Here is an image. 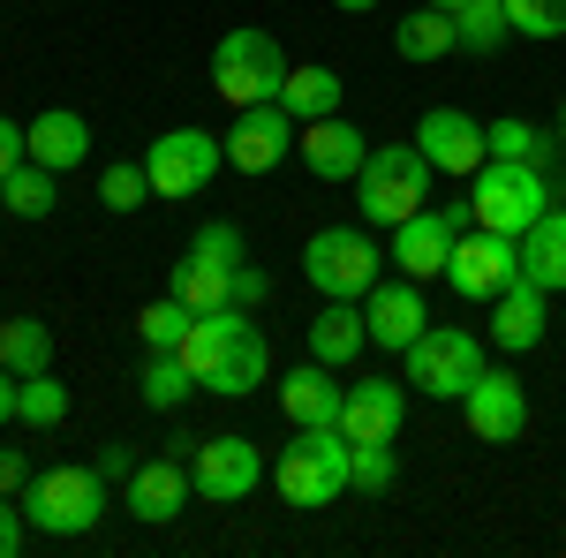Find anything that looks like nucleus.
<instances>
[{
	"label": "nucleus",
	"instance_id": "c756f323",
	"mask_svg": "<svg viewBox=\"0 0 566 558\" xmlns=\"http://www.w3.org/2000/svg\"><path fill=\"white\" fill-rule=\"evenodd\" d=\"M483 144H491V159H522V167H552V136L536 129V122H522V114H506V122H491L483 129Z\"/></svg>",
	"mask_w": 566,
	"mask_h": 558
},
{
	"label": "nucleus",
	"instance_id": "5701e85b",
	"mask_svg": "<svg viewBox=\"0 0 566 558\" xmlns=\"http://www.w3.org/2000/svg\"><path fill=\"white\" fill-rule=\"evenodd\" d=\"M370 347V325H363V309L355 302H333L325 295V309L310 317V355L325 362V370H340V362H355Z\"/></svg>",
	"mask_w": 566,
	"mask_h": 558
},
{
	"label": "nucleus",
	"instance_id": "de8ad7c7",
	"mask_svg": "<svg viewBox=\"0 0 566 558\" xmlns=\"http://www.w3.org/2000/svg\"><path fill=\"white\" fill-rule=\"evenodd\" d=\"M559 144H566V114H559Z\"/></svg>",
	"mask_w": 566,
	"mask_h": 558
},
{
	"label": "nucleus",
	"instance_id": "f257e3e1",
	"mask_svg": "<svg viewBox=\"0 0 566 558\" xmlns=\"http://www.w3.org/2000/svg\"><path fill=\"white\" fill-rule=\"evenodd\" d=\"M181 362H189V378L219 400H242V392H258L272 378V347L264 333L250 325V309H205L197 325H189V340H181Z\"/></svg>",
	"mask_w": 566,
	"mask_h": 558
},
{
	"label": "nucleus",
	"instance_id": "4468645a",
	"mask_svg": "<svg viewBox=\"0 0 566 558\" xmlns=\"http://www.w3.org/2000/svg\"><path fill=\"white\" fill-rule=\"evenodd\" d=\"M363 325H370V347L408 355V347L423 340V325H431V309H423V280H378V287L363 295Z\"/></svg>",
	"mask_w": 566,
	"mask_h": 558
},
{
	"label": "nucleus",
	"instance_id": "f3484780",
	"mask_svg": "<svg viewBox=\"0 0 566 558\" xmlns=\"http://www.w3.org/2000/svg\"><path fill=\"white\" fill-rule=\"evenodd\" d=\"M416 144H423V159L438 173H476L491 159V144H483V122H469L461 106H431L423 122H416Z\"/></svg>",
	"mask_w": 566,
	"mask_h": 558
},
{
	"label": "nucleus",
	"instance_id": "f704fd0d",
	"mask_svg": "<svg viewBox=\"0 0 566 558\" xmlns=\"http://www.w3.org/2000/svg\"><path fill=\"white\" fill-rule=\"evenodd\" d=\"M151 197V173H144V159H114V167L98 173V204L106 212H136Z\"/></svg>",
	"mask_w": 566,
	"mask_h": 558
},
{
	"label": "nucleus",
	"instance_id": "79ce46f5",
	"mask_svg": "<svg viewBox=\"0 0 566 558\" xmlns=\"http://www.w3.org/2000/svg\"><path fill=\"white\" fill-rule=\"evenodd\" d=\"M23 159H31V136L15 129V122H0V173H15Z\"/></svg>",
	"mask_w": 566,
	"mask_h": 558
},
{
	"label": "nucleus",
	"instance_id": "a19ab883",
	"mask_svg": "<svg viewBox=\"0 0 566 558\" xmlns=\"http://www.w3.org/2000/svg\"><path fill=\"white\" fill-rule=\"evenodd\" d=\"M91 468L106 475V483H129V475H136V453H129V445H98V461H91Z\"/></svg>",
	"mask_w": 566,
	"mask_h": 558
},
{
	"label": "nucleus",
	"instance_id": "49530a36",
	"mask_svg": "<svg viewBox=\"0 0 566 558\" xmlns=\"http://www.w3.org/2000/svg\"><path fill=\"white\" fill-rule=\"evenodd\" d=\"M431 8H446V15H453V8H461V0H431Z\"/></svg>",
	"mask_w": 566,
	"mask_h": 558
},
{
	"label": "nucleus",
	"instance_id": "a211bd4d",
	"mask_svg": "<svg viewBox=\"0 0 566 558\" xmlns=\"http://www.w3.org/2000/svg\"><path fill=\"white\" fill-rule=\"evenodd\" d=\"M295 151H303V167L317 173V181H355V173H363V159H370L363 129H355V122H340V114L303 122V129H295Z\"/></svg>",
	"mask_w": 566,
	"mask_h": 558
},
{
	"label": "nucleus",
	"instance_id": "393cba45",
	"mask_svg": "<svg viewBox=\"0 0 566 558\" xmlns=\"http://www.w3.org/2000/svg\"><path fill=\"white\" fill-rule=\"evenodd\" d=\"M392 53H400V61H446V53H461V31H453L446 8L423 0L408 23H392Z\"/></svg>",
	"mask_w": 566,
	"mask_h": 558
},
{
	"label": "nucleus",
	"instance_id": "ddd939ff",
	"mask_svg": "<svg viewBox=\"0 0 566 558\" xmlns=\"http://www.w3.org/2000/svg\"><path fill=\"white\" fill-rule=\"evenodd\" d=\"M514 272H522V250H514L506 234H491V227H469V234L453 242V257H446L453 295H469V302H491Z\"/></svg>",
	"mask_w": 566,
	"mask_h": 558
},
{
	"label": "nucleus",
	"instance_id": "4be33fe9",
	"mask_svg": "<svg viewBox=\"0 0 566 558\" xmlns=\"http://www.w3.org/2000/svg\"><path fill=\"white\" fill-rule=\"evenodd\" d=\"M23 136H31V159H39V167H53V173L84 167V151H91V122L76 114V106H45Z\"/></svg>",
	"mask_w": 566,
	"mask_h": 558
},
{
	"label": "nucleus",
	"instance_id": "c03bdc74",
	"mask_svg": "<svg viewBox=\"0 0 566 558\" xmlns=\"http://www.w3.org/2000/svg\"><path fill=\"white\" fill-rule=\"evenodd\" d=\"M15 386H23V378H15V370L0 362V423H15Z\"/></svg>",
	"mask_w": 566,
	"mask_h": 558
},
{
	"label": "nucleus",
	"instance_id": "7ed1b4c3",
	"mask_svg": "<svg viewBox=\"0 0 566 558\" xmlns=\"http://www.w3.org/2000/svg\"><path fill=\"white\" fill-rule=\"evenodd\" d=\"M469 212H476V227L522 242L528 227L552 212V173L522 167V159H483V167L469 173Z\"/></svg>",
	"mask_w": 566,
	"mask_h": 558
},
{
	"label": "nucleus",
	"instance_id": "9b49d317",
	"mask_svg": "<svg viewBox=\"0 0 566 558\" xmlns=\"http://www.w3.org/2000/svg\"><path fill=\"white\" fill-rule=\"evenodd\" d=\"M189 483H197V498L234 506L264 483V453L250 438H189Z\"/></svg>",
	"mask_w": 566,
	"mask_h": 558
},
{
	"label": "nucleus",
	"instance_id": "e433bc0d",
	"mask_svg": "<svg viewBox=\"0 0 566 558\" xmlns=\"http://www.w3.org/2000/svg\"><path fill=\"white\" fill-rule=\"evenodd\" d=\"M506 23L522 39H566V0H506Z\"/></svg>",
	"mask_w": 566,
	"mask_h": 558
},
{
	"label": "nucleus",
	"instance_id": "20e7f679",
	"mask_svg": "<svg viewBox=\"0 0 566 558\" xmlns=\"http://www.w3.org/2000/svg\"><path fill=\"white\" fill-rule=\"evenodd\" d=\"M431 159H423V144H370V159L355 173V204L370 227H400V219L423 212V197H431Z\"/></svg>",
	"mask_w": 566,
	"mask_h": 558
},
{
	"label": "nucleus",
	"instance_id": "7c9ffc66",
	"mask_svg": "<svg viewBox=\"0 0 566 558\" xmlns=\"http://www.w3.org/2000/svg\"><path fill=\"white\" fill-rule=\"evenodd\" d=\"M453 31H461V53H499L506 45V0H461L453 8Z\"/></svg>",
	"mask_w": 566,
	"mask_h": 558
},
{
	"label": "nucleus",
	"instance_id": "1a4fd4ad",
	"mask_svg": "<svg viewBox=\"0 0 566 558\" xmlns=\"http://www.w3.org/2000/svg\"><path fill=\"white\" fill-rule=\"evenodd\" d=\"M219 167H227V136H205V129H167L144 151L151 197H205V181Z\"/></svg>",
	"mask_w": 566,
	"mask_h": 558
},
{
	"label": "nucleus",
	"instance_id": "2f4dec72",
	"mask_svg": "<svg viewBox=\"0 0 566 558\" xmlns=\"http://www.w3.org/2000/svg\"><path fill=\"white\" fill-rule=\"evenodd\" d=\"M0 204H8L15 219H45V212H53V167L23 159L15 173H0Z\"/></svg>",
	"mask_w": 566,
	"mask_h": 558
},
{
	"label": "nucleus",
	"instance_id": "58836bf2",
	"mask_svg": "<svg viewBox=\"0 0 566 558\" xmlns=\"http://www.w3.org/2000/svg\"><path fill=\"white\" fill-rule=\"evenodd\" d=\"M227 302H234V309H258V302H272V280L242 257V264H234V280H227Z\"/></svg>",
	"mask_w": 566,
	"mask_h": 558
},
{
	"label": "nucleus",
	"instance_id": "39448f33",
	"mask_svg": "<svg viewBox=\"0 0 566 558\" xmlns=\"http://www.w3.org/2000/svg\"><path fill=\"white\" fill-rule=\"evenodd\" d=\"M106 514V475L98 468H39L23 483V520L39 536H91Z\"/></svg>",
	"mask_w": 566,
	"mask_h": 558
},
{
	"label": "nucleus",
	"instance_id": "a878e982",
	"mask_svg": "<svg viewBox=\"0 0 566 558\" xmlns=\"http://www.w3.org/2000/svg\"><path fill=\"white\" fill-rule=\"evenodd\" d=\"M280 106H287L295 122H325V114H340V76H333L325 61H310V69H287V84H280Z\"/></svg>",
	"mask_w": 566,
	"mask_h": 558
},
{
	"label": "nucleus",
	"instance_id": "aec40b11",
	"mask_svg": "<svg viewBox=\"0 0 566 558\" xmlns=\"http://www.w3.org/2000/svg\"><path fill=\"white\" fill-rule=\"evenodd\" d=\"M536 340H544V287H536L528 272H514V280L491 295V347H499V355H528Z\"/></svg>",
	"mask_w": 566,
	"mask_h": 558
},
{
	"label": "nucleus",
	"instance_id": "72a5a7b5",
	"mask_svg": "<svg viewBox=\"0 0 566 558\" xmlns=\"http://www.w3.org/2000/svg\"><path fill=\"white\" fill-rule=\"evenodd\" d=\"M189 325H197V309H189L181 295L144 302V317H136V333H144V347H181V340H189Z\"/></svg>",
	"mask_w": 566,
	"mask_h": 558
},
{
	"label": "nucleus",
	"instance_id": "6ab92c4d",
	"mask_svg": "<svg viewBox=\"0 0 566 558\" xmlns=\"http://www.w3.org/2000/svg\"><path fill=\"white\" fill-rule=\"evenodd\" d=\"M408 423V378L392 386V378H355L348 400H340V430H348L355 445L363 438H400Z\"/></svg>",
	"mask_w": 566,
	"mask_h": 558
},
{
	"label": "nucleus",
	"instance_id": "412c9836",
	"mask_svg": "<svg viewBox=\"0 0 566 558\" xmlns=\"http://www.w3.org/2000/svg\"><path fill=\"white\" fill-rule=\"evenodd\" d=\"M340 400H348V386H333V370L310 355L303 370H287L280 378V408H287V423H340Z\"/></svg>",
	"mask_w": 566,
	"mask_h": 558
},
{
	"label": "nucleus",
	"instance_id": "37998d69",
	"mask_svg": "<svg viewBox=\"0 0 566 558\" xmlns=\"http://www.w3.org/2000/svg\"><path fill=\"white\" fill-rule=\"evenodd\" d=\"M23 483H31L23 453H15V445H0V491H23Z\"/></svg>",
	"mask_w": 566,
	"mask_h": 558
},
{
	"label": "nucleus",
	"instance_id": "bb28decb",
	"mask_svg": "<svg viewBox=\"0 0 566 558\" xmlns=\"http://www.w3.org/2000/svg\"><path fill=\"white\" fill-rule=\"evenodd\" d=\"M144 408H159V415H175L181 400L197 392V378H189V362H181V347H151V362H144Z\"/></svg>",
	"mask_w": 566,
	"mask_h": 558
},
{
	"label": "nucleus",
	"instance_id": "473e14b6",
	"mask_svg": "<svg viewBox=\"0 0 566 558\" xmlns=\"http://www.w3.org/2000/svg\"><path fill=\"white\" fill-rule=\"evenodd\" d=\"M15 415H23L31 430H61L69 423V386H53V370L23 378V386H15Z\"/></svg>",
	"mask_w": 566,
	"mask_h": 558
},
{
	"label": "nucleus",
	"instance_id": "4c0bfd02",
	"mask_svg": "<svg viewBox=\"0 0 566 558\" xmlns=\"http://www.w3.org/2000/svg\"><path fill=\"white\" fill-rule=\"evenodd\" d=\"M189 250H197V257H212V264H242V257H250V250H242V227H234V219H205Z\"/></svg>",
	"mask_w": 566,
	"mask_h": 558
},
{
	"label": "nucleus",
	"instance_id": "c9c22d12",
	"mask_svg": "<svg viewBox=\"0 0 566 558\" xmlns=\"http://www.w3.org/2000/svg\"><path fill=\"white\" fill-rule=\"evenodd\" d=\"M348 468H355V491H392V475H400L392 438H363V445L348 438Z\"/></svg>",
	"mask_w": 566,
	"mask_h": 558
},
{
	"label": "nucleus",
	"instance_id": "a18cd8bd",
	"mask_svg": "<svg viewBox=\"0 0 566 558\" xmlns=\"http://www.w3.org/2000/svg\"><path fill=\"white\" fill-rule=\"evenodd\" d=\"M333 8H348V15H370V8H378V0H333Z\"/></svg>",
	"mask_w": 566,
	"mask_h": 558
},
{
	"label": "nucleus",
	"instance_id": "6e6552de",
	"mask_svg": "<svg viewBox=\"0 0 566 558\" xmlns=\"http://www.w3.org/2000/svg\"><path fill=\"white\" fill-rule=\"evenodd\" d=\"M408 362V386L431 392V400H461L483 378V340L469 325H423V340L400 355Z\"/></svg>",
	"mask_w": 566,
	"mask_h": 558
},
{
	"label": "nucleus",
	"instance_id": "f03ea898",
	"mask_svg": "<svg viewBox=\"0 0 566 558\" xmlns=\"http://www.w3.org/2000/svg\"><path fill=\"white\" fill-rule=\"evenodd\" d=\"M272 483L287 506H333L355 491V468H348V430L340 423H303L295 445L272 461Z\"/></svg>",
	"mask_w": 566,
	"mask_h": 558
},
{
	"label": "nucleus",
	"instance_id": "c85d7f7f",
	"mask_svg": "<svg viewBox=\"0 0 566 558\" xmlns=\"http://www.w3.org/2000/svg\"><path fill=\"white\" fill-rule=\"evenodd\" d=\"M227 280H234V264H212V257L189 250V264H175V287H167V295H181L205 317V309H227Z\"/></svg>",
	"mask_w": 566,
	"mask_h": 558
},
{
	"label": "nucleus",
	"instance_id": "2eb2a0df",
	"mask_svg": "<svg viewBox=\"0 0 566 558\" xmlns=\"http://www.w3.org/2000/svg\"><path fill=\"white\" fill-rule=\"evenodd\" d=\"M461 415H469V430H476L483 445H514V438L528 430L522 378H506V370H491V362H483V378L461 392Z\"/></svg>",
	"mask_w": 566,
	"mask_h": 558
},
{
	"label": "nucleus",
	"instance_id": "423d86ee",
	"mask_svg": "<svg viewBox=\"0 0 566 558\" xmlns=\"http://www.w3.org/2000/svg\"><path fill=\"white\" fill-rule=\"evenodd\" d=\"M287 84V53L272 31H227L212 45V91L242 114V106H264V98H280Z\"/></svg>",
	"mask_w": 566,
	"mask_h": 558
},
{
	"label": "nucleus",
	"instance_id": "cd10ccee",
	"mask_svg": "<svg viewBox=\"0 0 566 558\" xmlns=\"http://www.w3.org/2000/svg\"><path fill=\"white\" fill-rule=\"evenodd\" d=\"M0 362H8L15 378L53 370V333H45L39 317H8V325H0Z\"/></svg>",
	"mask_w": 566,
	"mask_h": 558
},
{
	"label": "nucleus",
	"instance_id": "0eeeda50",
	"mask_svg": "<svg viewBox=\"0 0 566 558\" xmlns=\"http://www.w3.org/2000/svg\"><path fill=\"white\" fill-rule=\"evenodd\" d=\"M378 242L363 234V227H325V234H310L303 242V272H310V287L317 295H333V302H363L370 287H378Z\"/></svg>",
	"mask_w": 566,
	"mask_h": 558
},
{
	"label": "nucleus",
	"instance_id": "9d476101",
	"mask_svg": "<svg viewBox=\"0 0 566 558\" xmlns=\"http://www.w3.org/2000/svg\"><path fill=\"white\" fill-rule=\"evenodd\" d=\"M476 227L469 204H423L416 219H400L392 227V264H400V280H438L446 257H453V242Z\"/></svg>",
	"mask_w": 566,
	"mask_h": 558
},
{
	"label": "nucleus",
	"instance_id": "ea45409f",
	"mask_svg": "<svg viewBox=\"0 0 566 558\" xmlns=\"http://www.w3.org/2000/svg\"><path fill=\"white\" fill-rule=\"evenodd\" d=\"M23 528H31V520H23V506H8V491H0V558L23 551Z\"/></svg>",
	"mask_w": 566,
	"mask_h": 558
},
{
	"label": "nucleus",
	"instance_id": "f8f14e48",
	"mask_svg": "<svg viewBox=\"0 0 566 558\" xmlns=\"http://www.w3.org/2000/svg\"><path fill=\"white\" fill-rule=\"evenodd\" d=\"M295 114L280 106V98H264V106H242L234 114V129H227V167L234 173H272L287 151H295Z\"/></svg>",
	"mask_w": 566,
	"mask_h": 558
},
{
	"label": "nucleus",
	"instance_id": "dca6fc26",
	"mask_svg": "<svg viewBox=\"0 0 566 558\" xmlns=\"http://www.w3.org/2000/svg\"><path fill=\"white\" fill-rule=\"evenodd\" d=\"M197 498V483H189V461H136V475L122 483V506H129L144 528H167L181 520V506Z\"/></svg>",
	"mask_w": 566,
	"mask_h": 558
},
{
	"label": "nucleus",
	"instance_id": "b1692460",
	"mask_svg": "<svg viewBox=\"0 0 566 558\" xmlns=\"http://www.w3.org/2000/svg\"><path fill=\"white\" fill-rule=\"evenodd\" d=\"M514 250H522V272L544 287V295H566V204H552Z\"/></svg>",
	"mask_w": 566,
	"mask_h": 558
}]
</instances>
